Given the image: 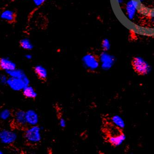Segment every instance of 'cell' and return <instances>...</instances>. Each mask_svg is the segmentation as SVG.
Returning a JSON list of instances; mask_svg holds the SVG:
<instances>
[{
  "label": "cell",
  "instance_id": "6da1fadb",
  "mask_svg": "<svg viewBox=\"0 0 154 154\" xmlns=\"http://www.w3.org/2000/svg\"><path fill=\"white\" fill-rule=\"evenodd\" d=\"M101 131L104 141L112 147L120 145L125 141V123L118 115L105 114L102 116Z\"/></svg>",
  "mask_w": 154,
  "mask_h": 154
},
{
  "label": "cell",
  "instance_id": "7a4b0ae2",
  "mask_svg": "<svg viewBox=\"0 0 154 154\" xmlns=\"http://www.w3.org/2000/svg\"><path fill=\"white\" fill-rule=\"evenodd\" d=\"M8 125L11 130L23 132L29 127L26 121V112L20 108L11 109Z\"/></svg>",
  "mask_w": 154,
  "mask_h": 154
},
{
  "label": "cell",
  "instance_id": "3957f363",
  "mask_svg": "<svg viewBox=\"0 0 154 154\" xmlns=\"http://www.w3.org/2000/svg\"><path fill=\"white\" fill-rule=\"evenodd\" d=\"M22 138L24 145L30 148L35 149L41 144L40 129L38 125L29 126L23 131Z\"/></svg>",
  "mask_w": 154,
  "mask_h": 154
},
{
  "label": "cell",
  "instance_id": "277c9868",
  "mask_svg": "<svg viewBox=\"0 0 154 154\" xmlns=\"http://www.w3.org/2000/svg\"><path fill=\"white\" fill-rule=\"evenodd\" d=\"M82 61L88 72L95 74L101 62V56L94 51H88L83 57Z\"/></svg>",
  "mask_w": 154,
  "mask_h": 154
},
{
  "label": "cell",
  "instance_id": "5b68a950",
  "mask_svg": "<svg viewBox=\"0 0 154 154\" xmlns=\"http://www.w3.org/2000/svg\"><path fill=\"white\" fill-rule=\"evenodd\" d=\"M131 64L134 72L139 76H144L148 74L150 66L143 59L138 57H133Z\"/></svg>",
  "mask_w": 154,
  "mask_h": 154
},
{
  "label": "cell",
  "instance_id": "8992f818",
  "mask_svg": "<svg viewBox=\"0 0 154 154\" xmlns=\"http://www.w3.org/2000/svg\"><path fill=\"white\" fill-rule=\"evenodd\" d=\"M0 138L2 143L12 146L15 143L17 135L13 132V131L4 130L1 131Z\"/></svg>",
  "mask_w": 154,
  "mask_h": 154
},
{
  "label": "cell",
  "instance_id": "52a82bcc",
  "mask_svg": "<svg viewBox=\"0 0 154 154\" xmlns=\"http://www.w3.org/2000/svg\"><path fill=\"white\" fill-rule=\"evenodd\" d=\"M1 18L7 24L14 25L17 22V13L14 10H5L1 14Z\"/></svg>",
  "mask_w": 154,
  "mask_h": 154
},
{
  "label": "cell",
  "instance_id": "ba28073f",
  "mask_svg": "<svg viewBox=\"0 0 154 154\" xmlns=\"http://www.w3.org/2000/svg\"><path fill=\"white\" fill-rule=\"evenodd\" d=\"M32 69L39 81L43 83L47 82L48 74L44 67L41 65H36L32 67Z\"/></svg>",
  "mask_w": 154,
  "mask_h": 154
},
{
  "label": "cell",
  "instance_id": "9c48e42d",
  "mask_svg": "<svg viewBox=\"0 0 154 154\" xmlns=\"http://www.w3.org/2000/svg\"><path fill=\"white\" fill-rule=\"evenodd\" d=\"M26 121L29 126L38 125V117L37 113L33 110H29L26 112Z\"/></svg>",
  "mask_w": 154,
  "mask_h": 154
},
{
  "label": "cell",
  "instance_id": "30bf717a",
  "mask_svg": "<svg viewBox=\"0 0 154 154\" xmlns=\"http://www.w3.org/2000/svg\"><path fill=\"white\" fill-rule=\"evenodd\" d=\"M16 67V64L10 60L4 58L0 59V69L1 70L14 71Z\"/></svg>",
  "mask_w": 154,
  "mask_h": 154
},
{
  "label": "cell",
  "instance_id": "8fae6325",
  "mask_svg": "<svg viewBox=\"0 0 154 154\" xmlns=\"http://www.w3.org/2000/svg\"><path fill=\"white\" fill-rule=\"evenodd\" d=\"M23 96L26 99H36L37 96V94L34 90V88L31 86H28L23 89L22 92Z\"/></svg>",
  "mask_w": 154,
  "mask_h": 154
},
{
  "label": "cell",
  "instance_id": "7c38bea8",
  "mask_svg": "<svg viewBox=\"0 0 154 154\" xmlns=\"http://www.w3.org/2000/svg\"><path fill=\"white\" fill-rule=\"evenodd\" d=\"M19 45L22 49L26 50H31L33 48L31 43L27 39H21L20 41Z\"/></svg>",
  "mask_w": 154,
  "mask_h": 154
},
{
  "label": "cell",
  "instance_id": "4fadbf2b",
  "mask_svg": "<svg viewBox=\"0 0 154 154\" xmlns=\"http://www.w3.org/2000/svg\"><path fill=\"white\" fill-rule=\"evenodd\" d=\"M101 47L103 51H106L109 50L110 48V43L107 39H105L101 42Z\"/></svg>",
  "mask_w": 154,
  "mask_h": 154
},
{
  "label": "cell",
  "instance_id": "5bb4252c",
  "mask_svg": "<svg viewBox=\"0 0 154 154\" xmlns=\"http://www.w3.org/2000/svg\"><path fill=\"white\" fill-rule=\"evenodd\" d=\"M11 115V110H6L3 111L1 114V118L3 119H6L10 118Z\"/></svg>",
  "mask_w": 154,
  "mask_h": 154
},
{
  "label": "cell",
  "instance_id": "9a60e30c",
  "mask_svg": "<svg viewBox=\"0 0 154 154\" xmlns=\"http://www.w3.org/2000/svg\"><path fill=\"white\" fill-rule=\"evenodd\" d=\"M34 4L38 7H40L44 4L46 0H33Z\"/></svg>",
  "mask_w": 154,
  "mask_h": 154
}]
</instances>
